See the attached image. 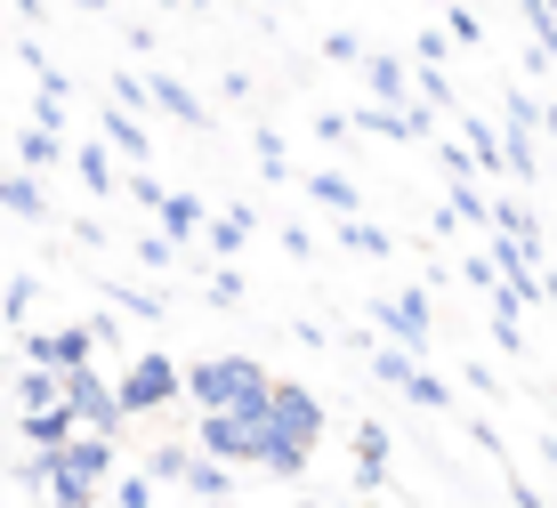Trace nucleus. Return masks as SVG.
<instances>
[{
	"instance_id": "f257e3e1",
	"label": "nucleus",
	"mask_w": 557,
	"mask_h": 508,
	"mask_svg": "<svg viewBox=\"0 0 557 508\" xmlns=\"http://www.w3.org/2000/svg\"><path fill=\"white\" fill-rule=\"evenodd\" d=\"M178 396L202 404V412H243V404L267 396V363H251V356H202V363L178 371Z\"/></svg>"
},
{
	"instance_id": "f03ea898",
	"label": "nucleus",
	"mask_w": 557,
	"mask_h": 508,
	"mask_svg": "<svg viewBox=\"0 0 557 508\" xmlns=\"http://www.w3.org/2000/svg\"><path fill=\"white\" fill-rule=\"evenodd\" d=\"M259 420H267V436H275V444L315 453V436H323V396H315V387H299V380H267Z\"/></svg>"
},
{
	"instance_id": "7ed1b4c3",
	"label": "nucleus",
	"mask_w": 557,
	"mask_h": 508,
	"mask_svg": "<svg viewBox=\"0 0 557 508\" xmlns=\"http://www.w3.org/2000/svg\"><path fill=\"white\" fill-rule=\"evenodd\" d=\"M170 404H178V363L162 356V347H138V356H129V371L122 380H113V412H170Z\"/></svg>"
},
{
	"instance_id": "20e7f679",
	"label": "nucleus",
	"mask_w": 557,
	"mask_h": 508,
	"mask_svg": "<svg viewBox=\"0 0 557 508\" xmlns=\"http://www.w3.org/2000/svg\"><path fill=\"white\" fill-rule=\"evenodd\" d=\"M267 404V396H259ZM259 404H243V412H202V460H219V468H251L259 460V444H267V428H259Z\"/></svg>"
},
{
	"instance_id": "39448f33",
	"label": "nucleus",
	"mask_w": 557,
	"mask_h": 508,
	"mask_svg": "<svg viewBox=\"0 0 557 508\" xmlns=\"http://www.w3.org/2000/svg\"><path fill=\"white\" fill-rule=\"evenodd\" d=\"M57 404L73 412L82 436H113V428H122V412H113V380H106L98 363H89V371H65V380H57Z\"/></svg>"
},
{
	"instance_id": "423d86ee",
	"label": "nucleus",
	"mask_w": 557,
	"mask_h": 508,
	"mask_svg": "<svg viewBox=\"0 0 557 508\" xmlns=\"http://www.w3.org/2000/svg\"><path fill=\"white\" fill-rule=\"evenodd\" d=\"M16 356H25L33 371H57V380H65V371H89V363H98V347H89L82 323H57V331H25V339H16Z\"/></svg>"
},
{
	"instance_id": "0eeeda50",
	"label": "nucleus",
	"mask_w": 557,
	"mask_h": 508,
	"mask_svg": "<svg viewBox=\"0 0 557 508\" xmlns=\"http://www.w3.org/2000/svg\"><path fill=\"white\" fill-rule=\"evenodd\" d=\"M372 371L396 387V396H412L420 412H453V387L436 380V371H420V363L405 356V347H372Z\"/></svg>"
},
{
	"instance_id": "6e6552de",
	"label": "nucleus",
	"mask_w": 557,
	"mask_h": 508,
	"mask_svg": "<svg viewBox=\"0 0 557 508\" xmlns=\"http://www.w3.org/2000/svg\"><path fill=\"white\" fill-rule=\"evenodd\" d=\"M380 331L420 363V347H429V290L412 283V290H396V299H380Z\"/></svg>"
},
{
	"instance_id": "1a4fd4ad",
	"label": "nucleus",
	"mask_w": 557,
	"mask_h": 508,
	"mask_svg": "<svg viewBox=\"0 0 557 508\" xmlns=\"http://www.w3.org/2000/svg\"><path fill=\"white\" fill-rule=\"evenodd\" d=\"M113 468V436H65V453H49V476H73L98 493V476Z\"/></svg>"
},
{
	"instance_id": "9d476101",
	"label": "nucleus",
	"mask_w": 557,
	"mask_h": 508,
	"mask_svg": "<svg viewBox=\"0 0 557 508\" xmlns=\"http://www.w3.org/2000/svg\"><path fill=\"white\" fill-rule=\"evenodd\" d=\"M388 468H396L388 428H380V420H363V428H356V484H363V493H380V484H388Z\"/></svg>"
},
{
	"instance_id": "9b49d317",
	"label": "nucleus",
	"mask_w": 557,
	"mask_h": 508,
	"mask_svg": "<svg viewBox=\"0 0 557 508\" xmlns=\"http://www.w3.org/2000/svg\"><path fill=\"white\" fill-rule=\"evenodd\" d=\"M146 106H162V113H178L186 129H202L210 113H202V97L186 89V82H170V73H146Z\"/></svg>"
},
{
	"instance_id": "f8f14e48",
	"label": "nucleus",
	"mask_w": 557,
	"mask_h": 508,
	"mask_svg": "<svg viewBox=\"0 0 557 508\" xmlns=\"http://www.w3.org/2000/svg\"><path fill=\"white\" fill-rule=\"evenodd\" d=\"M16 428H25V444H33V453H41V460H49V453H65V436H82L65 404H49V412H25Z\"/></svg>"
},
{
	"instance_id": "ddd939ff",
	"label": "nucleus",
	"mask_w": 557,
	"mask_h": 508,
	"mask_svg": "<svg viewBox=\"0 0 557 508\" xmlns=\"http://www.w3.org/2000/svg\"><path fill=\"white\" fill-rule=\"evenodd\" d=\"M363 89H372V106H412V73L396 57H363Z\"/></svg>"
},
{
	"instance_id": "4468645a",
	"label": "nucleus",
	"mask_w": 557,
	"mask_h": 508,
	"mask_svg": "<svg viewBox=\"0 0 557 508\" xmlns=\"http://www.w3.org/2000/svg\"><path fill=\"white\" fill-rule=\"evenodd\" d=\"M153 219H162V243L178 250V243H195V234H202V202H195V194H162Z\"/></svg>"
},
{
	"instance_id": "2eb2a0df",
	"label": "nucleus",
	"mask_w": 557,
	"mask_h": 508,
	"mask_svg": "<svg viewBox=\"0 0 557 508\" xmlns=\"http://www.w3.org/2000/svg\"><path fill=\"white\" fill-rule=\"evenodd\" d=\"M0 210H16V219H49V194L25 178V170H0Z\"/></svg>"
},
{
	"instance_id": "dca6fc26",
	"label": "nucleus",
	"mask_w": 557,
	"mask_h": 508,
	"mask_svg": "<svg viewBox=\"0 0 557 508\" xmlns=\"http://www.w3.org/2000/svg\"><path fill=\"white\" fill-rule=\"evenodd\" d=\"M57 162H65V138H49V129H16V170H25V178H33V170H57Z\"/></svg>"
},
{
	"instance_id": "f3484780",
	"label": "nucleus",
	"mask_w": 557,
	"mask_h": 508,
	"mask_svg": "<svg viewBox=\"0 0 557 508\" xmlns=\"http://www.w3.org/2000/svg\"><path fill=\"white\" fill-rule=\"evenodd\" d=\"M307 194H315L323 210H339V219H356V210H363V194H356V178H339V170H315V178H307Z\"/></svg>"
},
{
	"instance_id": "a211bd4d",
	"label": "nucleus",
	"mask_w": 557,
	"mask_h": 508,
	"mask_svg": "<svg viewBox=\"0 0 557 508\" xmlns=\"http://www.w3.org/2000/svg\"><path fill=\"white\" fill-rule=\"evenodd\" d=\"M106 153H129V162H146V153H153L138 113H106Z\"/></svg>"
},
{
	"instance_id": "6ab92c4d",
	"label": "nucleus",
	"mask_w": 557,
	"mask_h": 508,
	"mask_svg": "<svg viewBox=\"0 0 557 508\" xmlns=\"http://www.w3.org/2000/svg\"><path fill=\"white\" fill-rule=\"evenodd\" d=\"M332 234H339L348 250H363V259H388V250H396V234L372 226V219H332Z\"/></svg>"
},
{
	"instance_id": "aec40b11",
	"label": "nucleus",
	"mask_w": 557,
	"mask_h": 508,
	"mask_svg": "<svg viewBox=\"0 0 557 508\" xmlns=\"http://www.w3.org/2000/svg\"><path fill=\"white\" fill-rule=\"evenodd\" d=\"M65 162L82 170V186H89V194H113V186H122V170H113V153H106V146H73Z\"/></svg>"
},
{
	"instance_id": "412c9836",
	"label": "nucleus",
	"mask_w": 557,
	"mask_h": 508,
	"mask_svg": "<svg viewBox=\"0 0 557 508\" xmlns=\"http://www.w3.org/2000/svg\"><path fill=\"white\" fill-rule=\"evenodd\" d=\"M460 146H469V153H460L469 170H493V162H502V129H493V122H469V113H460Z\"/></svg>"
},
{
	"instance_id": "4be33fe9",
	"label": "nucleus",
	"mask_w": 557,
	"mask_h": 508,
	"mask_svg": "<svg viewBox=\"0 0 557 508\" xmlns=\"http://www.w3.org/2000/svg\"><path fill=\"white\" fill-rule=\"evenodd\" d=\"M49 404H57V371L16 363V420H25V412H49Z\"/></svg>"
},
{
	"instance_id": "5701e85b",
	"label": "nucleus",
	"mask_w": 557,
	"mask_h": 508,
	"mask_svg": "<svg viewBox=\"0 0 557 508\" xmlns=\"http://www.w3.org/2000/svg\"><path fill=\"white\" fill-rule=\"evenodd\" d=\"M202 234H210V250H219V259H235V250L251 243V210H219V219H202Z\"/></svg>"
},
{
	"instance_id": "b1692460",
	"label": "nucleus",
	"mask_w": 557,
	"mask_h": 508,
	"mask_svg": "<svg viewBox=\"0 0 557 508\" xmlns=\"http://www.w3.org/2000/svg\"><path fill=\"white\" fill-rule=\"evenodd\" d=\"M502 170H509V178H542V153H533V129H502Z\"/></svg>"
},
{
	"instance_id": "393cba45",
	"label": "nucleus",
	"mask_w": 557,
	"mask_h": 508,
	"mask_svg": "<svg viewBox=\"0 0 557 508\" xmlns=\"http://www.w3.org/2000/svg\"><path fill=\"white\" fill-rule=\"evenodd\" d=\"M226 484H235V476H226L219 460H202V453L186 460V493H202V500H226Z\"/></svg>"
},
{
	"instance_id": "a878e982",
	"label": "nucleus",
	"mask_w": 557,
	"mask_h": 508,
	"mask_svg": "<svg viewBox=\"0 0 557 508\" xmlns=\"http://www.w3.org/2000/svg\"><path fill=\"white\" fill-rule=\"evenodd\" d=\"M202 299H210V307H243V275H235V267H210Z\"/></svg>"
},
{
	"instance_id": "bb28decb",
	"label": "nucleus",
	"mask_w": 557,
	"mask_h": 508,
	"mask_svg": "<svg viewBox=\"0 0 557 508\" xmlns=\"http://www.w3.org/2000/svg\"><path fill=\"white\" fill-rule=\"evenodd\" d=\"M436 33L469 49V41H476V33H485V25H476V9H469V0H453V9H445V25H436Z\"/></svg>"
},
{
	"instance_id": "cd10ccee",
	"label": "nucleus",
	"mask_w": 557,
	"mask_h": 508,
	"mask_svg": "<svg viewBox=\"0 0 557 508\" xmlns=\"http://www.w3.org/2000/svg\"><path fill=\"white\" fill-rule=\"evenodd\" d=\"M33 290H41V283L16 275V283H9V299H0V323H25V315H33Z\"/></svg>"
},
{
	"instance_id": "c85d7f7f",
	"label": "nucleus",
	"mask_w": 557,
	"mask_h": 508,
	"mask_svg": "<svg viewBox=\"0 0 557 508\" xmlns=\"http://www.w3.org/2000/svg\"><path fill=\"white\" fill-rule=\"evenodd\" d=\"M509 129H542V97H525V89H509Z\"/></svg>"
},
{
	"instance_id": "c756f323",
	"label": "nucleus",
	"mask_w": 557,
	"mask_h": 508,
	"mask_svg": "<svg viewBox=\"0 0 557 508\" xmlns=\"http://www.w3.org/2000/svg\"><path fill=\"white\" fill-rule=\"evenodd\" d=\"M113 299H122V307H129V315H146V323H153V315H162V299H153V290H138V283H113Z\"/></svg>"
},
{
	"instance_id": "7c9ffc66",
	"label": "nucleus",
	"mask_w": 557,
	"mask_h": 508,
	"mask_svg": "<svg viewBox=\"0 0 557 508\" xmlns=\"http://www.w3.org/2000/svg\"><path fill=\"white\" fill-rule=\"evenodd\" d=\"M323 57H332V65H363V41L356 33H323Z\"/></svg>"
},
{
	"instance_id": "2f4dec72",
	"label": "nucleus",
	"mask_w": 557,
	"mask_h": 508,
	"mask_svg": "<svg viewBox=\"0 0 557 508\" xmlns=\"http://www.w3.org/2000/svg\"><path fill=\"white\" fill-rule=\"evenodd\" d=\"M186 460H195L186 444H162V453H153V476H178V484H186Z\"/></svg>"
},
{
	"instance_id": "473e14b6",
	"label": "nucleus",
	"mask_w": 557,
	"mask_h": 508,
	"mask_svg": "<svg viewBox=\"0 0 557 508\" xmlns=\"http://www.w3.org/2000/svg\"><path fill=\"white\" fill-rule=\"evenodd\" d=\"M129 194H138V210H162V194H170V186H162V178H146V170H129Z\"/></svg>"
},
{
	"instance_id": "72a5a7b5",
	"label": "nucleus",
	"mask_w": 557,
	"mask_h": 508,
	"mask_svg": "<svg viewBox=\"0 0 557 508\" xmlns=\"http://www.w3.org/2000/svg\"><path fill=\"white\" fill-rule=\"evenodd\" d=\"M113 500H122V508H153V484L146 476H122V484H113Z\"/></svg>"
},
{
	"instance_id": "f704fd0d",
	"label": "nucleus",
	"mask_w": 557,
	"mask_h": 508,
	"mask_svg": "<svg viewBox=\"0 0 557 508\" xmlns=\"http://www.w3.org/2000/svg\"><path fill=\"white\" fill-rule=\"evenodd\" d=\"M259 170H267V178H283V170H292V162H283V138H275V129L259 138Z\"/></svg>"
},
{
	"instance_id": "c9c22d12",
	"label": "nucleus",
	"mask_w": 557,
	"mask_h": 508,
	"mask_svg": "<svg viewBox=\"0 0 557 508\" xmlns=\"http://www.w3.org/2000/svg\"><path fill=\"white\" fill-rule=\"evenodd\" d=\"M82 331H89V347H113V339H122V315H89Z\"/></svg>"
},
{
	"instance_id": "e433bc0d",
	"label": "nucleus",
	"mask_w": 557,
	"mask_h": 508,
	"mask_svg": "<svg viewBox=\"0 0 557 508\" xmlns=\"http://www.w3.org/2000/svg\"><path fill=\"white\" fill-rule=\"evenodd\" d=\"M16 484H25V493H41V484H49V460H41V453L16 460Z\"/></svg>"
},
{
	"instance_id": "4c0bfd02",
	"label": "nucleus",
	"mask_w": 557,
	"mask_h": 508,
	"mask_svg": "<svg viewBox=\"0 0 557 508\" xmlns=\"http://www.w3.org/2000/svg\"><path fill=\"white\" fill-rule=\"evenodd\" d=\"M493 339H502V347H525V331H517L509 307H493Z\"/></svg>"
},
{
	"instance_id": "58836bf2",
	"label": "nucleus",
	"mask_w": 557,
	"mask_h": 508,
	"mask_svg": "<svg viewBox=\"0 0 557 508\" xmlns=\"http://www.w3.org/2000/svg\"><path fill=\"white\" fill-rule=\"evenodd\" d=\"M542 129H549V138H557V106H542Z\"/></svg>"
},
{
	"instance_id": "ea45409f",
	"label": "nucleus",
	"mask_w": 557,
	"mask_h": 508,
	"mask_svg": "<svg viewBox=\"0 0 557 508\" xmlns=\"http://www.w3.org/2000/svg\"><path fill=\"white\" fill-rule=\"evenodd\" d=\"M82 9H113V0H82Z\"/></svg>"
},
{
	"instance_id": "a19ab883",
	"label": "nucleus",
	"mask_w": 557,
	"mask_h": 508,
	"mask_svg": "<svg viewBox=\"0 0 557 508\" xmlns=\"http://www.w3.org/2000/svg\"><path fill=\"white\" fill-rule=\"evenodd\" d=\"M299 508H332V500H299Z\"/></svg>"
},
{
	"instance_id": "79ce46f5",
	"label": "nucleus",
	"mask_w": 557,
	"mask_h": 508,
	"mask_svg": "<svg viewBox=\"0 0 557 508\" xmlns=\"http://www.w3.org/2000/svg\"><path fill=\"white\" fill-rule=\"evenodd\" d=\"M195 9H202V0H195Z\"/></svg>"
}]
</instances>
